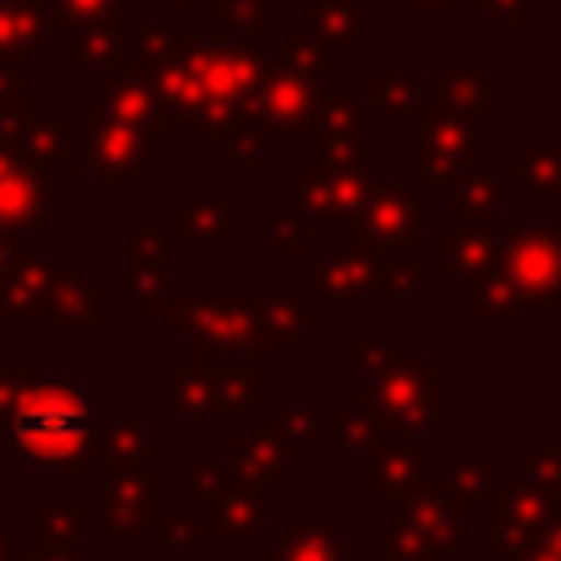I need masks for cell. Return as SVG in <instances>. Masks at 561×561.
<instances>
[{"mask_svg": "<svg viewBox=\"0 0 561 561\" xmlns=\"http://www.w3.org/2000/svg\"><path fill=\"white\" fill-rule=\"evenodd\" d=\"M167 329L228 359H263L276 351L263 316V298L241 276H171L162 302ZM272 364H280L272 355Z\"/></svg>", "mask_w": 561, "mask_h": 561, "instance_id": "obj_1", "label": "cell"}, {"mask_svg": "<svg viewBox=\"0 0 561 561\" xmlns=\"http://www.w3.org/2000/svg\"><path fill=\"white\" fill-rule=\"evenodd\" d=\"M4 438L31 456L39 469H61L70 465L88 438H92V416H88V386L79 377L61 381H31L0 416Z\"/></svg>", "mask_w": 561, "mask_h": 561, "instance_id": "obj_2", "label": "cell"}, {"mask_svg": "<svg viewBox=\"0 0 561 561\" xmlns=\"http://www.w3.org/2000/svg\"><path fill=\"white\" fill-rule=\"evenodd\" d=\"M75 140V175H83V188L92 197H145V167L171 149V140L101 123V118H70Z\"/></svg>", "mask_w": 561, "mask_h": 561, "instance_id": "obj_3", "label": "cell"}, {"mask_svg": "<svg viewBox=\"0 0 561 561\" xmlns=\"http://www.w3.org/2000/svg\"><path fill=\"white\" fill-rule=\"evenodd\" d=\"M486 153H491L486 123L478 114L425 101V114L408 136V180L403 184L425 202L447 197V188L465 175V167H473Z\"/></svg>", "mask_w": 561, "mask_h": 561, "instance_id": "obj_4", "label": "cell"}, {"mask_svg": "<svg viewBox=\"0 0 561 561\" xmlns=\"http://www.w3.org/2000/svg\"><path fill=\"white\" fill-rule=\"evenodd\" d=\"M390 180V158L386 153H364L355 162L329 167V162H307L302 175L289 180L285 197L294 202L298 219L307 224L311 237H337L355 219V210Z\"/></svg>", "mask_w": 561, "mask_h": 561, "instance_id": "obj_5", "label": "cell"}, {"mask_svg": "<svg viewBox=\"0 0 561 561\" xmlns=\"http://www.w3.org/2000/svg\"><path fill=\"white\" fill-rule=\"evenodd\" d=\"M162 237L171 254L184 259H219L228 241H241L250 228V202L241 193H210L206 175H193L162 210Z\"/></svg>", "mask_w": 561, "mask_h": 561, "instance_id": "obj_6", "label": "cell"}, {"mask_svg": "<svg viewBox=\"0 0 561 561\" xmlns=\"http://www.w3.org/2000/svg\"><path fill=\"white\" fill-rule=\"evenodd\" d=\"M500 276L513 285L526 311L561 316V237L548 215H500Z\"/></svg>", "mask_w": 561, "mask_h": 561, "instance_id": "obj_7", "label": "cell"}, {"mask_svg": "<svg viewBox=\"0 0 561 561\" xmlns=\"http://www.w3.org/2000/svg\"><path fill=\"white\" fill-rule=\"evenodd\" d=\"M302 263V289L320 316H364L381 285V254L346 232L324 237L320 250H311Z\"/></svg>", "mask_w": 561, "mask_h": 561, "instance_id": "obj_8", "label": "cell"}, {"mask_svg": "<svg viewBox=\"0 0 561 561\" xmlns=\"http://www.w3.org/2000/svg\"><path fill=\"white\" fill-rule=\"evenodd\" d=\"M83 114H88V118H101V123H118V127H136V131L175 140V136H171V123H167V114H162V101H158V92H153V83H149V79L140 75V66H131V61H123L118 70H110V75L83 83Z\"/></svg>", "mask_w": 561, "mask_h": 561, "instance_id": "obj_9", "label": "cell"}, {"mask_svg": "<svg viewBox=\"0 0 561 561\" xmlns=\"http://www.w3.org/2000/svg\"><path fill=\"white\" fill-rule=\"evenodd\" d=\"M425 197H416L408 184H394L386 180L359 210L355 219L346 224V237L373 245L381 259H399L408 254L425 232H421V219H425Z\"/></svg>", "mask_w": 561, "mask_h": 561, "instance_id": "obj_10", "label": "cell"}, {"mask_svg": "<svg viewBox=\"0 0 561 561\" xmlns=\"http://www.w3.org/2000/svg\"><path fill=\"white\" fill-rule=\"evenodd\" d=\"M500 241H504V219H447L438 237V280L447 285L451 298H465L478 289L486 276L500 272Z\"/></svg>", "mask_w": 561, "mask_h": 561, "instance_id": "obj_11", "label": "cell"}, {"mask_svg": "<svg viewBox=\"0 0 561 561\" xmlns=\"http://www.w3.org/2000/svg\"><path fill=\"white\" fill-rule=\"evenodd\" d=\"M118 289V285H105L96 276H88V263L75 259V254H53V276H48V294H44V324L48 333H61V337H75V333H105V311H101V298Z\"/></svg>", "mask_w": 561, "mask_h": 561, "instance_id": "obj_12", "label": "cell"}, {"mask_svg": "<svg viewBox=\"0 0 561 561\" xmlns=\"http://www.w3.org/2000/svg\"><path fill=\"white\" fill-rule=\"evenodd\" d=\"M425 88H430V61L425 57H390L364 83V101H359L364 118H381L394 140H408L425 114Z\"/></svg>", "mask_w": 561, "mask_h": 561, "instance_id": "obj_13", "label": "cell"}, {"mask_svg": "<svg viewBox=\"0 0 561 561\" xmlns=\"http://www.w3.org/2000/svg\"><path fill=\"white\" fill-rule=\"evenodd\" d=\"M127 267H123V302L131 316H158L171 285V245L162 237V224L153 215H127Z\"/></svg>", "mask_w": 561, "mask_h": 561, "instance_id": "obj_14", "label": "cell"}, {"mask_svg": "<svg viewBox=\"0 0 561 561\" xmlns=\"http://www.w3.org/2000/svg\"><path fill=\"white\" fill-rule=\"evenodd\" d=\"M320 101H324L320 88H311L307 79H298L294 70H285V66L276 61V66L263 75L259 92L245 101L241 123H254V127H263L267 136H302V140H307Z\"/></svg>", "mask_w": 561, "mask_h": 561, "instance_id": "obj_15", "label": "cell"}, {"mask_svg": "<svg viewBox=\"0 0 561 561\" xmlns=\"http://www.w3.org/2000/svg\"><path fill=\"white\" fill-rule=\"evenodd\" d=\"M425 101L430 105H451V110H465V114H478L482 123L486 118H500L504 114V83L486 70L482 57H447L438 70H430V88H425Z\"/></svg>", "mask_w": 561, "mask_h": 561, "instance_id": "obj_16", "label": "cell"}, {"mask_svg": "<svg viewBox=\"0 0 561 561\" xmlns=\"http://www.w3.org/2000/svg\"><path fill=\"white\" fill-rule=\"evenodd\" d=\"M48 276H53L48 241L44 237H26L22 254L0 276V320L9 324V333H26L31 316H39L44 294H48Z\"/></svg>", "mask_w": 561, "mask_h": 561, "instance_id": "obj_17", "label": "cell"}, {"mask_svg": "<svg viewBox=\"0 0 561 561\" xmlns=\"http://www.w3.org/2000/svg\"><path fill=\"white\" fill-rule=\"evenodd\" d=\"M364 105L351 92H329L316 110V123L307 131V162H355L364 158Z\"/></svg>", "mask_w": 561, "mask_h": 561, "instance_id": "obj_18", "label": "cell"}, {"mask_svg": "<svg viewBox=\"0 0 561 561\" xmlns=\"http://www.w3.org/2000/svg\"><path fill=\"white\" fill-rule=\"evenodd\" d=\"M44 224H48V175H39L9 145H0V228L18 237H39Z\"/></svg>", "mask_w": 561, "mask_h": 561, "instance_id": "obj_19", "label": "cell"}, {"mask_svg": "<svg viewBox=\"0 0 561 561\" xmlns=\"http://www.w3.org/2000/svg\"><path fill=\"white\" fill-rule=\"evenodd\" d=\"M276 61L285 70H294L298 79H307L311 88L329 92H346V57H337L329 44L316 39V31L302 22V13H285L280 18V35H276Z\"/></svg>", "mask_w": 561, "mask_h": 561, "instance_id": "obj_20", "label": "cell"}, {"mask_svg": "<svg viewBox=\"0 0 561 561\" xmlns=\"http://www.w3.org/2000/svg\"><path fill=\"white\" fill-rule=\"evenodd\" d=\"M13 153L35 167L39 175H75V140H70V118H57L48 101L26 96L22 131L13 140Z\"/></svg>", "mask_w": 561, "mask_h": 561, "instance_id": "obj_21", "label": "cell"}, {"mask_svg": "<svg viewBox=\"0 0 561 561\" xmlns=\"http://www.w3.org/2000/svg\"><path fill=\"white\" fill-rule=\"evenodd\" d=\"M263 316H267V333L280 355H302L307 337L324 329L320 307L307 298L302 280L294 276H272L263 285Z\"/></svg>", "mask_w": 561, "mask_h": 561, "instance_id": "obj_22", "label": "cell"}, {"mask_svg": "<svg viewBox=\"0 0 561 561\" xmlns=\"http://www.w3.org/2000/svg\"><path fill=\"white\" fill-rule=\"evenodd\" d=\"M508 197H548L561 180V136H517L500 153Z\"/></svg>", "mask_w": 561, "mask_h": 561, "instance_id": "obj_23", "label": "cell"}, {"mask_svg": "<svg viewBox=\"0 0 561 561\" xmlns=\"http://www.w3.org/2000/svg\"><path fill=\"white\" fill-rule=\"evenodd\" d=\"M127 61V13L83 22L66 35V70L75 79H101Z\"/></svg>", "mask_w": 561, "mask_h": 561, "instance_id": "obj_24", "label": "cell"}, {"mask_svg": "<svg viewBox=\"0 0 561 561\" xmlns=\"http://www.w3.org/2000/svg\"><path fill=\"white\" fill-rule=\"evenodd\" d=\"M285 9L276 0H202L188 22L175 31L193 35H219V39H263L267 22H280Z\"/></svg>", "mask_w": 561, "mask_h": 561, "instance_id": "obj_25", "label": "cell"}, {"mask_svg": "<svg viewBox=\"0 0 561 561\" xmlns=\"http://www.w3.org/2000/svg\"><path fill=\"white\" fill-rule=\"evenodd\" d=\"M302 22L316 31L320 44H329L337 57L355 61L368 53V0H311L307 9H298Z\"/></svg>", "mask_w": 561, "mask_h": 561, "instance_id": "obj_26", "label": "cell"}, {"mask_svg": "<svg viewBox=\"0 0 561 561\" xmlns=\"http://www.w3.org/2000/svg\"><path fill=\"white\" fill-rule=\"evenodd\" d=\"M504 167H500V158H478L473 167H465V175L447 188V197H443V210H447V219H495V215H504L500 206H504Z\"/></svg>", "mask_w": 561, "mask_h": 561, "instance_id": "obj_27", "label": "cell"}, {"mask_svg": "<svg viewBox=\"0 0 561 561\" xmlns=\"http://www.w3.org/2000/svg\"><path fill=\"white\" fill-rule=\"evenodd\" d=\"M53 44L48 0H0V57L35 61Z\"/></svg>", "mask_w": 561, "mask_h": 561, "instance_id": "obj_28", "label": "cell"}, {"mask_svg": "<svg viewBox=\"0 0 561 561\" xmlns=\"http://www.w3.org/2000/svg\"><path fill=\"white\" fill-rule=\"evenodd\" d=\"M465 307H469V316H478L486 324V333H522L526 329V307L517 302L513 285L500 272L486 276L478 289H469Z\"/></svg>", "mask_w": 561, "mask_h": 561, "instance_id": "obj_29", "label": "cell"}, {"mask_svg": "<svg viewBox=\"0 0 561 561\" xmlns=\"http://www.w3.org/2000/svg\"><path fill=\"white\" fill-rule=\"evenodd\" d=\"M263 228H267V259H307L311 254V232L307 224L298 219L294 202L285 193H272L267 206H263Z\"/></svg>", "mask_w": 561, "mask_h": 561, "instance_id": "obj_30", "label": "cell"}, {"mask_svg": "<svg viewBox=\"0 0 561 561\" xmlns=\"http://www.w3.org/2000/svg\"><path fill=\"white\" fill-rule=\"evenodd\" d=\"M267 131L254 123H237L228 131V140L215 149V158L232 171V175H263L267 171Z\"/></svg>", "mask_w": 561, "mask_h": 561, "instance_id": "obj_31", "label": "cell"}, {"mask_svg": "<svg viewBox=\"0 0 561 561\" xmlns=\"http://www.w3.org/2000/svg\"><path fill=\"white\" fill-rule=\"evenodd\" d=\"M351 346V377L355 381H377V377H386L394 364H403L408 355V342L403 337H351L346 342Z\"/></svg>", "mask_w": 561, "mask_h": 561, "instance_id": "obj_32", "label": "cell"}, {"mask_svg": "<svg viewBox=\"0 0 561 561\" xmlns=\"http://www.w3.org/2000/svg\"><path fill=\"white\" fill-rule=\"evenodd\" d=\"M53 9V35H70L75 26L83 22H96V18H114L123 13V0H48Z\"/></svg>", "mask_w": 561, "mask_h": 561, "instance_id": "obj_33", "label": "cell"}, {"mask_svg": "<svg viewBox=\"0 0 561 561\" xmlns=\"http://www.w3.org/2000/svg\"><path fill=\"white\" fill-rule=\"evenodd\" d=\"M482 22L491 39H522L530 26V0H482Z\"/></svg>", "mask_w": 561, "mask_h": 561, "instance_id": "obj_34", "label": "cell"}, {"mask_svg": "<svg viewBox=\"0 0 561 561\" xmlns=\"http://www.w3.org/2000/svg\"><path fill=\"white\" fill-rule=\"evenodd\" d=\"M31 61H22V57H0V114L4 110H18L31 92V70H26Z\"/></svg>", "mask_w": 561, "mask_h": 561, "instance_id": "obj_35", "label": "cell"}, {"mask_svg": "<svg viewBox=\"0 0 561 561\" xmlns=\"http://www.w3.org/2000/svg\"><path fill=\"white\" fill-rule=\"evenodd\" d=\"M408 18H482L469 0H399Z\"/></svg>", "mask_w": 561, "mask_h": 561, "instance_id": "obj_36", "label": "cell"}, {"mask_svg": "<svg viewBox=\"0 0 561 561\" xmlns=\"http://www.w3.org/2000/svg\"><path fill=\"white\" fill-rule=\"evenodd\" d=\"M22 245H26V237H18V232H4L0 228V276L9 272V263L22 254Z\"/></svg>", "mask_w": 561, "mask_h": 561, "instance_id": "obj_37", "label": "cell"}, {"mask_svg": "<svg viewBox=\"0 0 561 561\" xmlns=\"http://www.w3.org/2000/svg\"><path fill=\"white\" fill-rule=\"evenodd\" d=\"M530 18H561V0H530Z\"/></svg>", "mask_w": 561, "mask_h": 561, "instance_id": "obj_38", "label": "cell"}, {"mask_svg": "<svg viewBox=\"0 0 561 561\" xmlns=\"http://www.w3.org/2000/svg\"><path fill=\"white\" fill-rule=\"evenodd\" d=\"M543 215H548V219H561V180H557V188L543 197Z\"/></svg>", "mask_w": 561, "mask_h": 561, "instance_id": "obj_39", "label": "cell"}, {"mask_svg": "<svg viewBox=\"0 0 561 561\" xmlns=\"http://www.w3.org/2000/svg\"><path fill=\"white\" fill-rule=\"evenodd\" d=\"M557 237H561V219H557Z\"/></svg>", "mask_w": 561, "mask_h": 561, "instance_id": "obj_40", "label": "cell"}, {"mask_svg": "<svg viewBox=\"0 0 561 561\" xmlns=\"http://www.w3.org/2000/svg\"><path fill=\"white\" fill-rule=\"evenodd\" d=\"M307 4H311V0H302V9H307Z\"/></svg>", "mask_w": 561, "mask_h": 561, "instance_id": "obj_41", "label": "cell"}]
</instances>
